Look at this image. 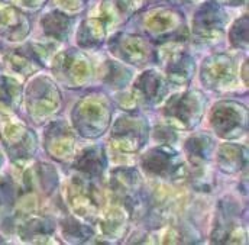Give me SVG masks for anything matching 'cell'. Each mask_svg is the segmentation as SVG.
<instances>
[{
  "label": "cell",
  "instance_id": "6da1fadb",
  "mask_svg": "<svg viewBox=\"0 0 249 245\" xmlns=\"http://www.w3.org/2000/svg\"><path fill=\"white\" fill-rule=\"evenodd\" d=\"M226 25V15L223 9L213 0L201 4L193 18V32L194 37L203 42L213 41L219 38Z\"/></svg>",
  "mask_w": 249,
  "mask_h": 245
},
{
  "label": "cell",
  "instance_id": "7a4b0ae2",
  "mask_svg": "<svg viewBox=\"0 0 249 245\" xmlns=\"http://www.w3.org/2000/svg\"><path fill=\"white\" fill-rule=\"evenodd\" d=\"M214 131L223 138H236L247 131V111L235 102H222L212 113Z\"/></svg>",
  "mask_w": 249,
  "mask_h": 245
},
{
  "label": "cell",
  "instance_id": "3957f363",
  "mask_svg": "<svg viewBox=\"0 0 249 245\" xmlns=\"http://www.w3.org/2000/svg\"><path fill=\"white\" fill-rule=\"evenodd\" d=\"M143 169L154 176L171 179L181 176L184 171V164L180 155L170 147H157L145 154L142 160Z\"/></svg>",
  "mask_w": 249,
  "mask_h": 245
},
{
  "label": "cell",
  "instance_id": "277c9868",
  "mask_svg": "<svg viewBox=\"0 0 249 245\" xmlns=\"http://www.w3.org/2000/svg\"><path fill=\"white\" fill-rule=\"evenodd\" d=\"M200 93H186L173 97L164 109L168 119H174L181 128H191L201 118L203 100Z\"/></svg>",
  "mask_w": 249,
  "mask_h": 245
},
{
  "label": "cell",
  "instance_id": "5b68a950",
  "mask_svg": "<svg viewBox=\"0 0 249 245\" xmlns=\"http://www.w3.org/2000/svg\"><path fill=\"white\" fill-rule=\"evenodd\" d=\"M143 122V119L135 115H126L116 122L112 138H115L119 142V147L126 151L139 150L146 136V128Z\"/></svg>",
  "mask_w": 249,
  "mask_h": 245
},
{
  "label": "cell",
  "instance_id": "8992f818",
  "mask_svg": "<svg viewBox=\"0 0 249 245\" xmlns=\"http://www.w3.org/2000/svg\"><path fill=\"white\" fill-rule=\"evenodd\" d=\"M145 28L149 34L164 38L171 35H177L181 28H184V22L181 19V15H178L176 10L171 9H155L152 10L146 19H145Z\"/></svg>",
  "mask_w": 249,
  "mask_h": 245
},
{
  "label": "cell",
  "instance_id": "52a82bcc",
  "mask_svg": "<svg viewBox=\"0 0 249 245\" xmlns=\"http://www.w3.org/2000/svg\"><path fill=\"white\" fill-rule=\"evenodd\" d=\"M28 32L29 20L26 16L15 6L0 3V35L10 41H18L25 38Z\"/></svg>",
  "mask_w": 249,
  "mask_h": 245
},
{
  "label": "cell",
  "instance_id": "ba28073f",
  "mask_svg": "<svg viewBox=\"0 0 249 245\" xmlns=\"http://www.w3.org/2000/svg\"><path fill=\"white\" fill-rule=\"evenodd\" d=\"M110 48L127 61H139L142 58H146L149 51V45L145 42V39L135 37V35H118L115 39H112Z\"/></svg>",
  "mask_w": 249,
  "mask_h": 245
},
{
  "label": "cell",
  "instance_id": "9c48e42d",
  "mask_svg": "<svg viewBox=\"0 0 249 245\" xmlns=\"http://www.w3.org/2000/svg\"><path fill=\"white\" fill-rule=\"evenodd\" d=\"M135 93L146 103H157L161 102V99L167 93V86L162 77H160L155 71H146L143 73L136 84H135Z\"/></svg>",
  "mask_w": 249,
  "mask_h": 245
},
{
  "label": "cell",
  "instance_id": "30bf717a",
  "mask_svg": "<svg viewBox=\"0 0 249 245\" xmlns=\"http://www.w3.org/2000/svg\"><path fill=\"white\" fill-rule=\"evenodd\" d=\"M77 170L81 173L90 176V177H97L103 173L106 167V158H105V151L102 148H87L84 150L75 161Z\"/></svg>",
  "mask_w": 249,
  "mask_h": 245
},
{
  "label": "cell",
  "instance_id": "8fae6325",
  "mask_svg": "<svg viewBox=\"0 0 249 245\" xmlns=\"http://www.w3.org/2000/svg\"><path fill=\"white\" fill-rule=\"evenodd\" d=\"M106 23L103 22V19L99 16V19L96 18H90L86 19L81 23L80 32H78V44L81 47L86 48H91V47H97L103 42L105 34H106Z\"/></svg>",
  "mask_w": 249,
  "mask_h": 245
},
{
  "label": "cell",
  "instance_id": "7c38bea8",
  "mask_svg": "<svg viewBox=\"0 0 249 245\" xmlns=\"http://www.w3.org/2000/svg\"><path fill=\"white\" fill-rule=\"evenodd\" d=\"M168 78L176 84H187L191 80L194 73V61L183 51L180 54H174L170 60V65L167 68Z\"/></svg>",
  "mask_w": 249,
  "mask_h": 245
},
{
  "label": "cell",
  "instance_id": "4fadbf2b",
  "mask_svg": "<svg viewBox=\"0 0 249 245\" xmlns=\"http://www.w3.org/2000/svg\"><path fill=\"white\" fill-rule=\"evenodd\" d=\"M41 25L47 35L51 38H55L58 41H62L68 37L71 31V19L58 10L50 12L44 16L41 20Z\"/></svg>",
  "mask_w": 249,
  "mask_h": 245
},
{
  "label": "cell",
  "instance_id": "5bb4252c",
  "mask_svg": "<svg viewBox=\"0 0 249 245\" xmlns=\"http://www.w3.org/2000/svg\"><path fill=\"white\" fill-rule=\"evenodd\" d=\"M214 150V144L213 141L206 136V135H197L193 136L187 141L186 151L187 155L190 157V160L196 164L203 163L206 160H209L210 154Z\"/></svg>",
  "mask_w": 249,
  "mask_h": 245
},
{
  "label": "cell",
  "instance_id": "9a60e30c",
  "mask_svg": "<svg viewBox=\"0 0 249 245\" xmlns=\"http://www.w3.org/2000/svg\"><path fill=\"white\" fill-rule=\"evenodd\" d=\"M20 100V89L18 83L7 77H0V112L16 109Z\"/></svg>",
  "mask_w": 249,
  "mask_h": 245
},
{
  "label": "cell",
  "instance_id": "2e32d148",
  "mask_svg": "<svg viewBox=\"0 0 249 245\" xmlns=\"http://www.w3.org/2000/svg\"><path fill=\"white\" fill-rule=\"evenodd\" d=\"M231 42L233 47L238 48H245L248 45V16L239 18L233 25L229 32Z\"/></svg>",
  "mask_w": 249,
  "mask_h": 245
},
{
  "label": "cell",
  "instance_id": "e0dca14e",
  "mask_svg": "<svg viewBox=\"0 0 249 245\" xmlns=\"http://www.w3.org/2000/svg\"><path fill=\"white\" fill-rule=\"evenodd\" d=\"M86 232H87L86 226L80 225L74 219H67L64 222V234L68 238H74L75 241H83L89 237V234H86Z\"/></svg>",
  "mask_w": 249,
  "mask_h": 245
},
{
  "label": "cell",
  "instance_id": "ac0fdd59",
  "mask_svg": "<svg viewBox=\"0 0 249 245\" xmlns=\"http://www.w3.org/2000/svg\"><path fill=\"white\" fill-rule=\"evenodd\" d=\"M15 199V187L6 177H0V205H10Z\"/></svg>",
  "mask_w": 249,
  "mask_h": 245
},
{
  "label": "cell",
  "instance_id": "d6986e66",
  "mask_svg": "<svg viewBox=\"0 0 249 245\" xmlns=\"http://www.w3.org/2000/svg\"><path fill=\"white\" fill-rule=\"evenodd\" d=\"M58 1L62 7H65L68 10H80L87 4L89 0H58Z\"/></svg>",
  "mask_w": 249,
  "mask_h": 245
},
{
  "label": "cell",
  "instance_id": "ffe728a7",
  "mask_svg": "<svg viewBox=\"0 0 249 245\" xmlns=\"http://www.w3.org/2000/svg\"><path fill=\"white\" fill-rule=\"evenodd\" d=\"M22 6L28 7V9H32V10H36L39 9L47 0H18Z\"/></svg>",
  "mask_w": 249,
  "mask_h": 245
},
{
  "label": "cell",
  "instance_id": "44dd1931",
  "mask_svg": "<svg viewBox=\"0 0 249 245\" xmlns=\"http://www.w3.org/2000/svg\"><path fill=\"white\" fill-rule=\"evenodd\" d=\"M176 3H183V1H191V0H174Z\"/></svg>",
  "mask_w": 249,
  "mask_h": 245
},
{
  "label": "cell",
  "instance_id": "7402d4cb",
  "mask_svg": "<svg viewBox=\"0 0 249 245\" xmlns=\"http://www.w3.org/2000/svg\"><path fill=\"white\" fill-rule=\"evenodd\" d=\"M223 1H228V3H233V1H239V0H223Z\"/></svg>",
  "mask_w": 249,
  "mask_h": 245
},
{
  "label": "cell",
  "instance_id": "603a6c76",
  "mask_svg": "<svg viewBox=\"0 0 249 245\" xmlns=\"http://www.w3.org/2000/svg\"><path fill=\"white\" fill-rule=\"evenodd\" d=\"M0 163H1V158H0Z\"/></svg>",
  "mask_w": 249,
  "mask_h": 245
}]
</instances>
